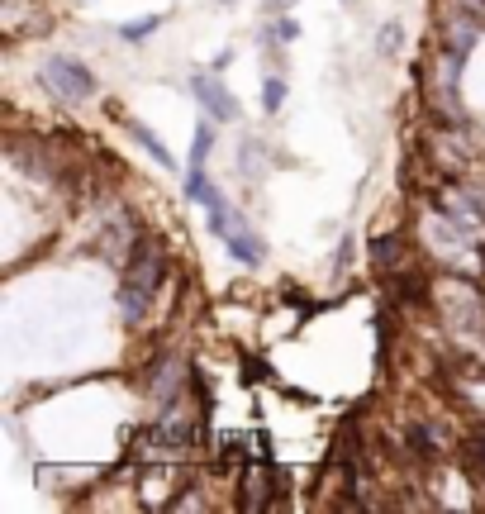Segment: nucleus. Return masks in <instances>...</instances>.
<instances>
[{
  "instance_id": "obj_1",
  "label": "nucleus",
  "mask_w": 485,
  "mask_h": 514,
  "mask_svg": "<svg viewBox=\"0 0 485 514\" xmlns=\"http://www.w3.org/2000/svg\"><path fill=\"white\" fill-rule=\"evenodd\" d=\"M167 281V248L162 238H153L143 229V238L134 243V253L124 262V277H119V291H115V305H119V319L138 329L143 319L153 315V300Z\"/></svg>"
},
{
  "instance_id": "obj_2",
  "label": "nucleus",
  "mask_w": 485,
  "mask_h": 514,
  "mask_svg": "<svg viewBox=\"0 0 485 514\" xmlns=\"http://www.w3.org/2000/svg\"><path fill=\"white\" fill-rule=\"evenodd\" d=\"M39 86L58 100V105H72V110H77V105H86V100L96 96V72L81 58H72V53H53V58L39 62Z\"/></svg>"
},
{
  "instance_id": "obj_3",
  "label": "nucleus",
  "mask_w": 485,
  "mask_h": 514,
  "mask_svg": "<svg viewBox=\"0 0 485 514\" xmlns=\"http://www.w3.org/2000/svg\"><path fill=\"white\" fill-rule=\"evenodd\" d=\"M210 234L224 238V248H229V257L238 262V267H262V262H267V243H262V234H257L253 224L243 219V210H233V205L210 210Z\"/></svg>"
},
{
  "instance_id": "obj_4",
  "label": "nucleus",
  "mask_w": 485,
  "mask_h": 514,
  "mask_svg": "<svg viewBox=\"0 0 485 514\" xmlns=\"http://www.w3.org/2000/svg\"><path fill=\"white\" fill-rule=\"evenodd\" d=\"M186 91L200 100V110H205L214 124H238V119H243V105H238V96L219 81V72H191V77H186Z\"/></svg>"
},
{
  "instance_id": "obj_5",
  "label": "nucleus",
  "mask_w": 485,
  "mask_h": 514,
  "mask_svg": "<svg viewBox=\"0 0 485 514\" xmlns=\"http://www.w3.org/2000/svg\"><path fill=\"white\" fill-rule=\"evenodd\" d=\"M233 505L243 514H262L272 510V486H267V467L262 462H248L243 476H238V495H233Z\"/></svg>"
},
{
  "instance_id": "obj_6",
  "label": "nucleus",
  "mask_w": 485,
  "mask_h": 514,
  "mask_svg": "<svg viewBox=\"0 0 485 514\" xmlns=\"http://www.w3.org/2000/svg\"><path fill=\"white\" fill-rule=\"evenodd\" d=\"M371 262H376V272L386 277V272H400L409 267V238L400 229H386V234L371 238Z\"/></svg>"
},
{
  "instance_id": "obj_7",
  "label": "nucleus",
  "mask_w": 485,
  "mask_h": 514,
  "mask_svg": "<svg viewBox=\"0 0 485 514\" xmlns=\"http://www.w3.org/2000/svg\"><path fill=\"white\" fill-rule=\"evenodd\" d=\"M181 196H186V205H200V210H219V205H224V191H219L210 172H205V167H195V162L186 167Z\"/></svg>"
},
{
  "instance_id": "obj_8",
  "label": "nucleus",
  "mask_w": 485,
  "mask_h": 514,
  "mask_svg": "<svg viewBox=\"0 0 485 514\" xmlns=\"http://www.w3.org/2000/svg\"><path fill=\"white\" fill-rule=\"evenodd\" d=\"M409 453L419 457V462H443L447 457V438L438 434V424H428V419H419V424H409Z\"/></svg>"
},
{
  "instance_id": "obj_9",
  "label": "nucleus",
  "mask_w": 485,
  "mask_h": 514,
  "mask_svg": "<svg viewBox=\"0 0 485 514\" xmlns=\"http://www.w3.org/2000/svg\"><path fill=\"white\" fill-rule=\"evenodd\" d=\"M124 129H129V139H134L138 148H143V153H148V158L162 167V172H176V158L167 153V143L157 139V129H148V124H143V119H134V115L124 119Z\"/></svg>"
},
{
  "instance_id": "obj_10",
  "label": "nucleus",
  "mask_w": 485,
  "mask_h": 514,
  "mask_svg": "<svg viewBox=\"0 0 485 514\" xmlns=\"http://www.w3.org/2000/svg\"><path fill=\"white\" fill-rule=\"evenodd\" d=\"M295 39H300V24H295L291 15H276L272 24H262V29H257L262 53H272V58H281V48H286V43H295Z\"/></svg>"
},
{
  "instance_id": "obj_11",
  "label": "nucleus",
  "mask_w": 485,
  "mask_h": 514,
  "mask_svg": "<svg viewBox=\"0 0 485 514\" xmlns=\"http://www.w3.org/2000/svg\"><path fill=\"white\" fill-rule=\"evenodd\" d=\"M286 96H291V86L281 72H267L262 77V115H281L286 110Z\"/></svg>"
},
{
  "instance_id": "obj_12",
  "label": "nucleus",
  "mask_w": 485,
  "mask_h": 514,
  "mask_svg": "<svg viewBox=\"0 0 485 514\" xmlns=\"http://www.w3.org/2000/svg\"><path fill=\"white\" fill-rule=\"evenodd\" d=\"M157 29H162V15H138V20L119 24L115 34H119V43H148Z\"/></svg>"
},
{
  "instance_id": "obj_13",
  "label": "nucleus",
  "mask_w": 485,
  "mask_h": 514,
  "mask_svg": "<svg viewBox=\"0 0 485 514\" xmlns=\"http://www.w3.org/2000/svg\"><path fill=\"white\" fill-rule=\"evenodd\" d=\"M210 153H214V119L205 115L200 124H195V134H191V162H195V167H205V162H210Z\"/></svg>"
},
{
  "instance_id": "obj_14",
  "label": "nucleus",
  "mask_w": 485,
  "mask_h": 514,
  "mask_svg": "<svg viewBox=\"0 0 485 514\" xmlns=\"http://www.w3.org/2000/svg\"><path fill=\"white\" fill-rule=\"evenodd\" d=\"M400 43H405V29H400V24H386V29L376 34V53L395 58V53H400Z\"/></svg>"
},
{
  "instance_id": "obj_15",
  "label": "nucleus",
  "mask_w": 485,
  "mask_h": 514,
  "mask_svg": "<svg viewBox=\"0 0 485 514\" xmlns=\"http://www.w3.org/2000/svg\"><path fill=\"white\" fill-rule=\"evenodd\" d=\"M462 457H466V467L481 476L485 472V438L476 434V438H466V448H462Z\"/></svg>"
},
{
  "instance_id": "obj_16",
  "label": "nucleus",
  "mask_w": 485,
  "mask_h": 514,
  "mask_svg": "<svg viewBox=\"0 0 485 514\" xmlns=\"http://www.w3.org/2000/svg\"><path fill=\"white\" fill-rule=\"evenodd\" d=\"M352 253H357V243H352V234H343V238H338V248H333V272H348Z\"/></svg>"
},
{
  "instance_id": "obj_17",
  "label": "nucleus",
  "mask_w": 485,
  "mask_h": 514,
  "mask_svg": "<svg viewBox=\"0 0 485 514\" xmlns=\"http://www.w3.org/2000/svg\"><path fill=\"white\" fill-rule=\"evenodd\" d=\"M233 67V48H224V53H219V58L210 62V72H219V77H224V72H229Z\"/></svg>"
},
{
  "instance_id": "obj_18",
  "label": "nucleus",
  "mask_w": 485,
  "mask_h": 514,
  "mask_svg": "<svg viewBox=\"0 0 485 514\" xmlns=\"http://www.w3.org/2000/svg\"><path fill=\"white\" fill-rule=\"evenodd\" d=\"M262 5H267V10H276V15H291L295 0H262Z\"/></svg>"
},
{
  "instance_id": "obj_19",
  "label": "nucleus",
  "mask_w": 485,
  "mask_h": 514,
  "mask_svg": "<svg viewBox=\"0 0 485 514\" xmlns=\"http://www.w3.org/2000/svg\"><path fill=\"white\" fill-rule=\"evenodd\" d=\"M219 5H238V0H219Z\"/></svg>"
}]
</instances>
